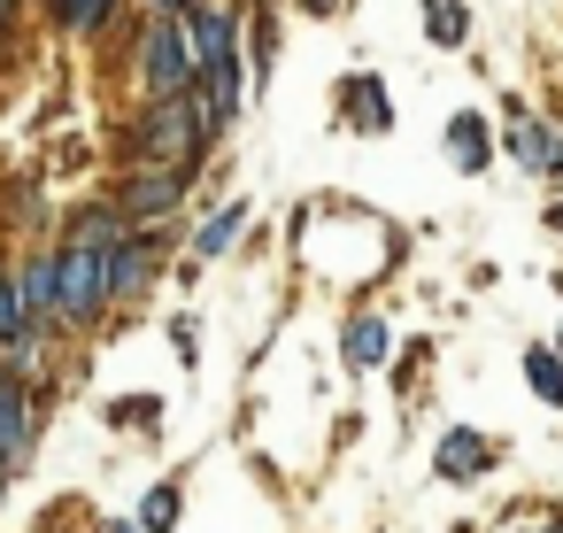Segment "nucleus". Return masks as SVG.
I'll return each mask as SVG.
<instances>
[{
	"label": "nucleus",
	"mask_w": 563,
	"mask_h": 533,
	"mask_svg": "<svg viewBox=\"0 0 563 533\" xmlns=\"http://www.w3.org/2000/svg\"><path fill=\"white\" fill-rule=\"evenodd\" d=\"M509 155H517L532 178H555V171H563V132L517 109V117H509Z\"/></svg>",
	"instance_id": "9"
},
{
	"label": "nucleus",
	"mask_w": 563,
	"mask_h": 533,
	"mask_svg": "<svg viewBox=\"0 0 563 533\" xmlns=\"http://www.w3.org/2000/svg\"><path fill=\"white\" fill-rule=\"evenodd\" d=\"M209 148H217V140H209L194 94H178V101H140V117H132V132H124V155H132V163H194V171H201Z\"/></svg>",
	"instance_id": "2"
},
{
	"label": "nucleus",
	"mask_w": 563,
	"mask_h": 533,
	"mask_svg": "<svg viewBox=\"0 0 563 533\" xmlns=\"http://www.w3.org/2000/svg\"><path fill=\"white\" fill-rule=\"evenodd\" d=\"M424 32L440 47H463L471 40V9H463V0H424Z\"/></svg>",
	"instance_id": "19"
},
{
	"label": "nucleus",
	"mask_w": 563,
	"mask_h": 533,
	"mask_svg": "<svg viewBox=\"0 0 563 533\" xmlns=\"http://www.w3.org/2000/svg\"><path fill=\"white\" fill-rule=\"evenodd\" d=\"M40 9L55 17V32H70V40H101V32L117 24L124 0H40Z\"/></svg>",
	"instance_id": "13"
},
{
	"label": "nucleus",
	"mask_w": 563,
	"mask_h": 533,
	"mask_svg": "<svg viewBox=\"0 0 563 533\" xmlns=\"http://www.w3.org/2000/svg\"><path fill=\"white\" fill-rule=\"evenodd\" d=\"M548 533H563V525H548Z\"/></svg>",
	"instance_id": "25"
},
{
	"label": "nucleus",
	"mask_w": 563,
	"mask_h": 533,
	"mask_svg": "<svg viewBox=\"0 0 563 533\" xmlns=\"http://www.w3.org/2000/svg\"><path fill=\"white\" fill-rule=\"evenodd\" d=\"M16 286H24V309H32V325H40V333H55V317H63V248H40V255H24V263H16Z\"/></svg>",
	"instance_id": "7"
},
{
	"label": "nucleus",
	"mask_w": 563,
	"mask_h": 533,
	"mask_svg": "<svg viewBox=\"0 0 563 533\" xmlns=\"http://www.w3.org/2000/svg\"><path fill=\"white\" fill-rule=\"evenodd\" d=\"M255 9H263V0H255Z\"/></svg>",
	"instance_id": "26"
},
{
	"label": "nucleus",
	"mask_w": 563,
	"mask_h": 533,
	"mask_svg": "<svg viewBox=\"0 0 563 533\" xmlns=\"http://www.w3.org/2000/svg\"><path fill=\"white\" fill-rule=\"evenodd\" d=\"M301 9H309V17H340V0H301Z\"/></svg>",
	"instance_id": "23"
},
{
	"label": "nucleus",
	"mask_w": 563,
	"mask_h": 533,
	"mask_svg": "<svg viewBox=\"0 0 563 533\" xmlns=\"http://www.w3.org/2000/svg\"><path fill=\"white\" fill-rule=\"evenodd\" d=\"M155 271H163V248H155L147 232H124V240L109 248V302H140V294L155 286Z\"/></svg>",
	"instance_id": "6"
},
{
	"label": "nucleus",
	"mask_w": 563,
	"mask_h": 533,
	"mask_svg": "<svg viewBox=\"0 0 563 533\" xmlns=\"http://www.w3.org/2000/svg\"><path fill=\"white\" fill-rule=\"evenodd\" d=\"M240 232H247V202H224V209H217V217H209V225L194 232V255L209 263V255H224V248H232Z\"/></svg>",
	"instance_id": "16"
},
{
	"label": "nucleus",
	"mask_w": 563,
	"mask_h": 533,
	"mask_svg": "<svg viewBox=\"0 0 563 533\" xmlns=\"http://www.w3.org/2000/svg\"><path fill=\"white\" fill-rule=\"evenodd\" d=\"M347 117H355V124H371V132H386V124H394V109H386L378 78H355V86H347Z\"/></svg>",
	"instance_id": "20"
},
{
	"label": "nucleus",
	"mask_w": 563,
	"mask_h": 533,
	"mask_svg": "<svg viewBox=\"0 0 563 533\" xmlns=\"http://www.w3.org/2000/svg\"><path fill=\"white\" fill-rule=\"evenodd\" d=\"M55 248H63V325H93L109 309V248H78V240Z\"/></svg>",
	"instance_id": "4"
},
{
	"label": "nucleus",
	"mask_w": 563,
	"mask_h": 533,
	"mask_svg": "<svg viewBox=\"0 0 563 533\" xmlns=\"http://www.w3.org/2000/svg\"><path fill=\"white\" fill-rule=\"evenodd\" d=\"M32 433H40V402L16 371H0V471H24L32 456Z\"/></svg>",
	"instance_id": "5"
},
{
	"label": "nucleus",
	"mask_w": 563,
	"mask_h": 533,
	"mask_svg": "<svg viewBox=\"0 0 563 533\" xmlns=\"http://www.w3.org/2000/svg\"><path fill=\"white\" fill-rule=\"evenodd\" d=\"M486 155H494V140H486V117H478V109H463V117L448 124V163H455L463 178H478V171H486Z\"/></svg>",
	"instance_id": "14"
},
{
	"label": "nucleus",
	"mask_w": 563,
	"mask_h": 533,
	"mask_svg": "<svg viewBox=\"0 0 563 533\" xmlns=\"http://www.w3.org/2000/svg\"><path fill=\"white\" fill-rule=\"evenodd\" d=\"M124 232H132V217L117 209V194H109V202H86V209L63 225V240H78V248H117Z\"/></svg>",
	"instance_id": "12"
},
{
	"label": "nucleus",
	"mask_w": 563,
	"mask_h": 533,
	"mask_svg": "<svg viewBox=\"0 0 563 533\" xmlns=\"http://www.w3.org/2000/svg\"><path fill=\"white\" fill-rule=\"evenodd\" d=\"M132 78L147 101H178L201 86V47H194V24L186 17H147L140 24V55H132Z\"/></svg>",
	"instance_id": "1"
},
{
	"label": "nucleus",
	"mask_w": 563,
	"mask_h": 533,
	"mask_svg": "<svg viewBox=\"0 0 563 533\" xmlns=\"http://www.w3.org/2000/svg\"><path fill=\"white\" fill-rule=\"evenodd\" d=\"M178 510H186V487H178V479L147 487V502H140V533H170V525H178Z\"/></svg>",
	"instance_id": "18"
},
{
	"label": "nucleus",
	"mask_w": 563,
	"mask_h": 533,
	"mask_svg": "<svg viewBox=\"0 0 563 533\" xmlns=\"http://www.w3.org/2000/svg\"><path fill=\"white\" fill-rule=\"evenodd\" d=\"M170 348H178V363H194V317H178V325H170Z\"/></svg>",
	"instance_id": "21"
},
{
	"label": "nucleus",
	"mask_w": 563,
	"mask_h": 533,
	"mask_svg": "<svg viewBox=\"0 0 563 533\" xmlns=\"http://www.w3.org/2000/svg\"><path fill=\"white\" fill-rule=\"evenodd\" d=\"M201 0H147V17H194Z\"/></svg>",
	"instance_id": "22"
},
{
	"label": "nucleus",
	"mask_w": 563,
	"mask_h": 533,
	"mask_svg": "<svg viewBox=\"0 0 563 533\" xmlns=\"http://www.w3.org/2000/svg\"><path fill=\"white\" fill-rule=\"evenodd\" d=\"M386 356H394V325L371 317V309L347 317V333H340V363H347V371H378Z\"/></svg>",
	"instance_id": "10"
},
{
	"label": "nucleus",
	"mask_w": 563,
	"mask_h": 533,
	"mask_svg": "<svg viewBox=\"0 0 563 533\" xmlns=\"http://www.w3.org/2000/svg\"><path fill=\"white\" fill-rule=\"evenodd\" d=\"M432 464H440V479H486V471H494V440H486V433H471V425H455V433L440 440V456H432Z\"/></svg>",
	"instance_id": "11"
},
{
	"label": "nucleus",
	"mask_w": 563,
	"mask_h": 533,
	"mask_svg": "<svg viewBox=\"0 0 563 533\" xmlns=\"http://www.w3.org/2000/svg\"><path fill=\"white\" fill-rule=\"evenodd\" d=\"M525 379L548 410H563V348H525Z\"/></svg>",
	"instance_id": "17"
},
{
	"label": "nucleus",
	"mask_w": 563,
	"mask_h": 533,
	"mask_svg": "<svg viewBox=\"0 0 563 533\" xmlns=\"http://www.w3.org/2000/svg\"><path fill=\"white\" fill-rule=\"evenodd\" d=\"M109 533H140V518H132V525H109Z\"/></svg>",
	"instance_id": "24"
},
{
	"label": "nucleus",
	"mask_w": 563,
	"mask_h": 533,
	"mask_svg": "<svg viewBox=\"0 0 563 533\" xmlns=\"http://www.w3.org/2000/svg\"><path fill=\"white\" fill-rule=\"evenodd\" d=\"M24 333H40V325H32V309H24V286H16V263H0V348H16Z\"/></svg>",
	"instance_id": "15"
},
{
	"label": "nucleus",
	"mask_w": 563,
	"mask_h": 533,
	"mask_svg": "<svg viewBox=\"0 0 563 533\" xmlns=\"http://www.w3.org/2000/svg\"><path fill=\"white\" fill-rule=\"evenodd\" d=\"M186 186H194V163H132V178L117 186V209L132 217V232H147L186 209Z\"/></svg>",
	"instance_id": "3"
},
{
	"label": "nucleus",
	"mask_w": 563,
	"mask_h": 533,
	"mask_svg": "<svg viewBox=\"0 0 563 533\" xmlns=\"http://www.w3.org/2000/svg\"><path fill=\"white\" fill-rule=\"evenodd\" d=\"M186 24H194L201 70H217V63H240V9H224V0H201V9H194Z\"/></svg>",
	"instance_id": "8"
}]
</instances>
